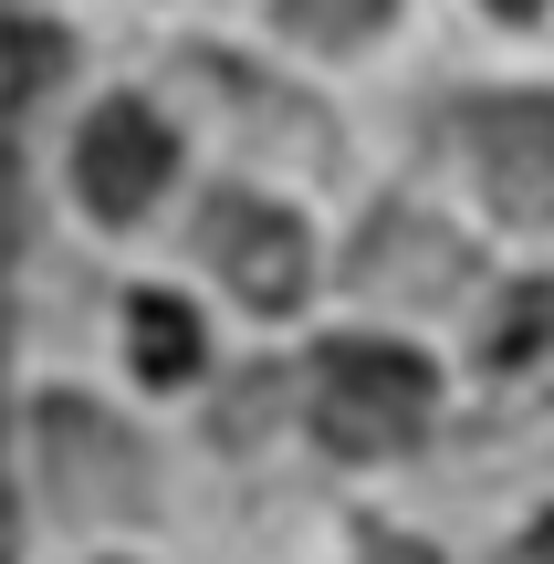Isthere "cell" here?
Returning <instances> with one entry per match:
<instances>
[{"label":"cell","instance_id":"cell-1","mask_svg":"<svg viewBox=\"0 0 554 564\" xmlns=\"http://www.w3.org/2000/svg\"><path fill=\"white\" fill-rule=\"evenodd\" d=\"M430 419V366L398 356V345H325L314 356V429L346 460H388L419 440Z\"/></svg>","mask_w":554,"mask_h":564},{"label":"cell","instance_id":"cell-2","mask_svg":"<svg viewBox=\"0 0 554 564\" xmlns=\"http://www.w3.org/2000/svg\"><path fill=\"white\" fill-rule=\"evenodd\" d=\"M32 460H42V491L63 512H84V523L95 512H146V449L84 398H42L32 408Z\"/></svg>","mask_w":554,"mask_h":564},{"label":"cell","instance_id":"cell-3","mask_svg":"<svg viewBox=\"0 0 554 564\" xmlns=\"http://www.w3.org/2000/svg\"><path fill=\"white\" fill-rule=\"evenodd\" d=\"M167 167H178V137H167V126L146 116V105H105V116H84L74 188L105 209V220H137V209L167 188Z\"/></svg>","mask_w":554,"mask_h":564},{"label":"cell","instance_id":"cell-4","mask_svg":"<svg viewBox=\"0 0 554 564\" xmlns=\"http://www.w3.org/2000/svg\"><path fill=\"white\" fill-rule=\"evenodd\" d=\"M346 272H356V293H377V303H450L460 282H471V251H460V230L419 220V209H377Z\"/></svg>","mask_w":554,"mask_h":564},{"label":"cell","instance_id":"cell-5","mask_svg":"<svg viewBox=\"0 0 554 564\" xmlns=\"http://www.w3.org/2000/svg\"><path fill=\"white\" fill-rule=\"evenodd\" d=\"M471 167L513 220H554V105L544 95H502L471 116Z\"/></svg>","mask_w":554,"mask_h":564},{"label":"cell","instance_id":"cell-6","mask_svg":"<svg viewBox=\"0 0 554 564\" xmlns=\"http://www.w3.org/2000/svg\"><path fill=\"white\" fill-rule=\"evenodd\" d=\"M209 262H220V282L241 303H262V314H293L304 303V230L272 199H220L209 209Z\"/></svg>","mask_w":554,"mask_h":564},{"label":"cell","instance_id":"cell-7","mask_svg":"<svg viewBox=\"0 0 554 564\" xmlns=\"http://www.w3.org/2000/svg\"><path fill=\"white\" fill-rule=\"evenodd\" d=\"M126 356H137V377H157V387L199 377V314L167 303V293H137L126 303Z\"/></svg>","mask_w":554,"mask_h":564},{"label":"cell","instance_id":"cell-8","mask_svg":"<svg viewBox=\"0 0 554 564\" xmlns=\"http://www.w3.org/2000/svg\"><path fill=\"white\" fill-rule=\"evenodd\" d=\"M534 345H554V293L523 282V293L492 314V366H534Z\"/></svg>","mask_w":554,"mask_h":564},{"label":"cell","instance_id":"cell-9","mask_svg":"<svg viewBox=\"0 0 554 564\" xmlns=\"http://www.w3.org/2000/svg\"><path fill=\"white\" fill-rule=\"evenodd\" d=\"M53 74H63L53 21H11V105H21V116H32V105L53 95Z\"/></svg>","mask_w":554,"mask_h":564},{"label":"cell","instance_id":"cell-10","mask_svg":"<svg viewBox=\"0 0 554 564\" xmlns=\"http://www.w3.org/2000/svg\"><path fill=\"white\" fill-rule=\"evenodd\" d=\"M304 32H325V42H346V32H367V21H388V0H283Z\"/></svg>","mask_w":554,"mask_h":564},{"label":"cell","instance_id":"cell-11","mask_svg":"<svg viewBox=\"0 0 554 564\" xmlns=\"http://www.w3.org/2000/svg\"><path fill=\"white\" fill-rule=\"evenodd\" d=\"M367 564H439V554H419V544H377Z\"/></svg>","mask_w":554,"mask_h":564},{"label":"cell","instance_id":"cell-12","mask_svg":"<svg viewBox=\"0 0 554 564\" xmlns=\"http://www.w3.org/2000/svg\"><path fill=\"white\" fill-rule=\"evenodd\" d=\"M492 11H502V21H534V11H544V0H492Z\"/></svg>","mask_w":554,"mask_h":564},{"label":"cell","instance_id":"cell-13","mask_svg":"<svg viewBox=\"0 0 554 564\" xmlns=\"http://www.w3.org/2000/svg\"><path fill=\"white\" fill-rule=\"evenodd\" d=\"M534 564H554V512H544V533H534Z\"/></svg>","mask_w":554,"mask_h":564}]
</instances>
